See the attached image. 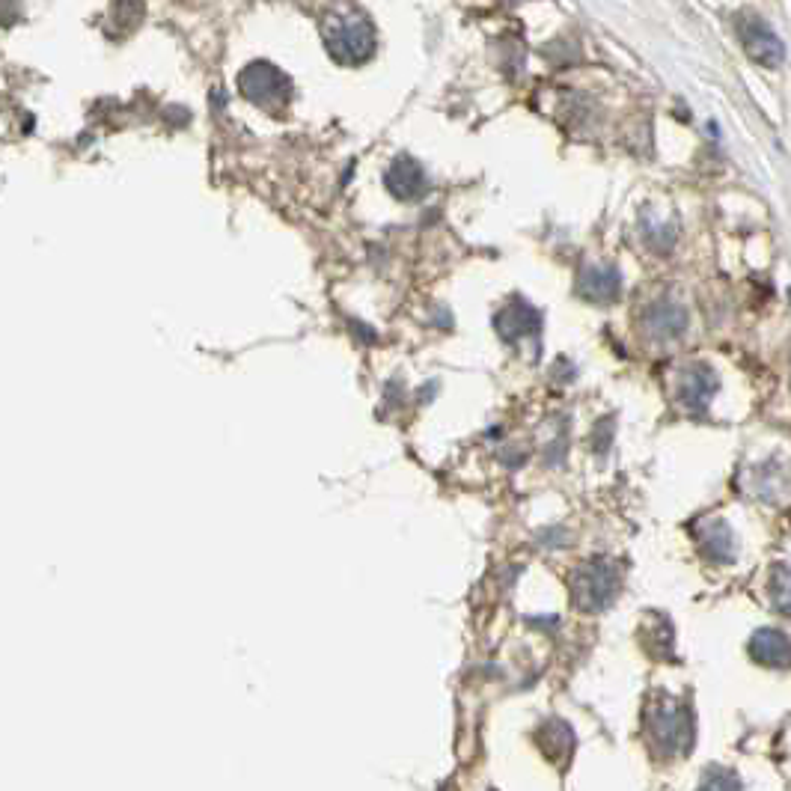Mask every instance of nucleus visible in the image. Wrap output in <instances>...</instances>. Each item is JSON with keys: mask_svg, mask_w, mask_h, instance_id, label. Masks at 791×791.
I'll return each instance as SVG.
<instances>
[{"mask_svg": "<svg viewBox=\"0 0 791 791\" xmlns=\"http://www.w3.org/2000/svg\"><path fill=\"white\" fill-rule=\"evenodd\" d=\"M714 390H717V378H714V372L705 363H696V366L687 369V375L681 381V399H684V405L702 408V405H708V399L714 396Z\"/></svg>", "mask_w": 791, "mask_h": 791, "instance_id": "6e6552de", "label": "nucleus"}, {"mask_svg": "<svg viewBox=\"0 0 791 791\" xmlns=\"http://www.w3.org/2000/svg\"><path fill=\"white\" fill-rule=\"evenodd\" d=\"M384 185H387V191H390L396 200H420V197L429 191V176H426V170H423L414 158L399 155V158H393V164L387 167V173H384Z\"/></svg>", "mask_w": 791, "mask_h": 791, "instance_id": "20e7f679", "label": "nucleus"}, {"mask_svg": "<svg viewBox=\"0 0 791 791\" xmlns=\"http://www.w3.org/2000/svg\"><path fill=\"white\" fill-rule=\"evenodd\" d=\"M113 18L122 27H137L143 18V0H116L113 3Z\"/></svg>", "mask_w": 791, "mask_h": 791, "instance_id": "1a4fd4ad", "label": "nucleus"}, {"mask_svg": "<svg viewBox=\"0 0 791 791\" xmlns=\"http://www.w3.org/2000/svg\"><path fill=\"white\" fill-rule=\"evenodd\" d=\"M646 328L649 334L658 339H673L684 334L687 328V313L673 304V301H664V304H652V310L646 313Z\"/></svg>", "mask_w": 791, "mask_h": 791, "instance_id": "0eeeda50", "label": "nucleus"}, {"mask_svg": "<svg viewBox=\"0 0 791 791\" xmlns=\"http://www.w3.org/2000/svg\"><path fill=\"white\" fill-rule=\"evenodd\" d=\"M497 328H500V334L506 339H518V337H527V334H536V331H539V313H536L530 304H524V301H512L509 307L500 310V316H497Z\"/></svg>", "mask_w": 791, "mask_h": 791, "instance_id": "423d86ee", "label": "nucleus"}, {"mask_svg": "<svg viewBox=\"0 0 791 791\" xmlns=\"http://www.w3.org/2000/svg\"><path fill=\"white\" fill-rule=\"evenodd\" d=\"M735 33L744 48V54L762 66V69H777L786 60V45L783 39L768 27V21L756 12H738L735 15Z\"/></svg>", "mask_w": 791, "mask_h": 791, "instance_id": "7ed1b4c3", "label": "nucleus"}, {"mask_svg": "<svg viewBox=\"0 0 791 791\" xmlns=\"http://www.w3.org/2000/svg\"><path fill=\"white\" fill-rule=\"evenodd\" d=\"M574 292L589 304H613L622 292V277L613 265H589L580 271Z\"/></svg>", "mask_w": 791, "mask_h": 791, "instance_id": "39448f33", "label": "nucleus"}, {"mask_svg": "<svg viewBox=\"0 0 791 791\" xmlns=\"http://www.w3.org/2000/svg\"><path fill=\"white\" fill-rule=\"evenodd\" d=\"M322 39L331 60L339 66H363L372 60L378 45L375 24L351 0H337L322 12Z\"/></svg>", "mask_w": 791, "mask_h": 791, "instance_id": "f257e3e1", "label": "nucleus"}, {"mask_svg": "<svg viewBox=\"0 0 791 791\" xmlns=\"http://www.w3.org/2000/svg\"><path fill=\"white\" fill-rule=\"evenodd\" d=\"M238 93L250 105H256L262 111H280L292 99V81L274 63L256 60V63H250V66L241 69V75H238Z\"/></svg>", "mask_w": 791, "mask_h": 791, "instance_id": "f03ea898", "label": "nucleus"}]
</instances>
